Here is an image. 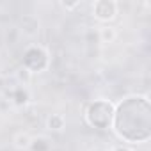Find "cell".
I'll return each mask as SVG.
<instances>
[{
	"label": "cell",
	"instance_id": "cell-9",
	"mask_svg": "<svg viewBox=\"0 0 151 151\" xmlns=\"http://www.w3.org/2000/svg\"><path fill=\"white\" fill-rule=\"evenodd\" d=\"M30 137H29V133H18L16 137H14V146L18 147V149H29V146H30Z\"/></svg>",
	"mask_w": 151,
	"mask_h": 151
},
{
	"label": "cell",
	"instance_id": "cell-7",
	"mask_svg": "<svg viewBox=\"0 0 151 151\" xmlns=\"http://www.w3.org/2000/svg\"><path fill=\"white\" fill-rule=\"evenodd\" d=\"M64 116L62 114H52L48 119H46V128L50 132H60L64 128Z\"/></svg>",
	"mask_w": 151,
	"mask_h": 151
},
{
	"label": "cell",
	"instance_id": "cell-10",
	"mask_svg": "<svg viewBox=\"0 0 151 151\" xmlns=\"http://www.w3.org/2000/svg\"><path fill=\"white\" fill-rule=\"evenodd\" d=\"M16 77H18V82H22V86H25V84H29V82H30V77H32V73L22 66V68L18 69V73H16Z\"/></svg>",
	"mask_w": 151,
	"mask_h": 151
},
{
	"label": "cell",
	"instance_id": "cell-2",
	"mask_svg": "<svg viewBox=\"0 0 151 151\" xmlns=\"http://www.w3.org/2000/svg\"><path fill=\"white\" fill-rule=\"evenodd\" d=\"M114 110L116 107L109 100H94L86 110V121L98 130H109L112 126Z\"/></svg>",
	"mask_w": 151,
	"mask_h": 151
},
{
	"label": "cell",
	"instance_id": "cell-14",
	"mask_svg": "<svg viewBox=\"0 0 151 151\" xmlns=\"http://www.w3.org/2000/svg\"><path fill=\"white\" fill-rule=\"evenodd\" d=\"M93 151H101V149H93Z\"/></svg>",
	"mask_w": 151,
	"mask_h": 151
},
{
	"label": "cell",
	"instance_id": "cell-1",
	"mask_svg": "<svg viewBox=\"0 0 151 151\" xmlns=\"http://www.w3.org/2000/svg\"><path fill=\"white\" fill-rule=\"evenodd\" d=\"M116 135L128 144H140L151 137V107L147 96L124 98L114 110Z\"/></svg>",
	"mask_w": 151,
	"mask_h": 151
},
{
	"label": "cell",
	"instance_id": "cell-3",
	"mask_svg": "<svg viewBox=\"0 0 151 151\" xmlns=\"http://www.w3.org/2000/svg\"><path fill=\"white\" fill-rule=\"evenodd\" d=\"M22 66L29 69L30 73H39L48 68V53L41 46H29L23 53Z\"/></svg>",
	"mask_w": 151,
	"mask_h": 151
},
{
	"label": "cell",
	"instance_id": "cell-12",
	"mask_svg": "<svg viewBox=\"0 0 151 151\" xmlns=\"http://www.w3.org/2000/svg\"><path fill=\"white\" fill-rule=\"evenodd\" d=\"M6 91H7V82L2 75H0V93H6Z\"/></svg>",
	"mask_w": 151,
	"mask_h": 151
},
{
	"label": "cell",
	"instance_id": "cell-6",
	"mask_svg": "<svg viewBox=\"0 0 151 151\" xmlns=\"http://www.w3.org/2000/svg\"><path fill=\"white\" fill-rule=\"evenodd\" d=\"M50 149H52V142L46 137H34L29 146V151H50Z\"/></svg>",
	"mask_w": 151,
	"mask_h": 151
},
{
	"label": "cell",
	"instance_id": "cell-4",
	"mask_svg": "<svg viewBox=\"0 0 151 151\" xmlns=\"http://www.w3.org/2000/svg\"><path fill=\"white\" fill-rule=\"evenodd\" d=\"M117 14V2L114 0H96L93 4V16L98 22H112Z\"/></svg>",
	"mask_w": 151,
	"mask_h": 151
},
{
	"label": "cell",
	"instance_id": "cell-11",
	"mask_svg": "<svg viewBox=\"0 0 151 151\" xmlns=\"http://www.w3.org/2000/svg\"><path fill=\"white\" fill-rule=\"evenodd\" d=\"M60 6H62L64 9H75V7H78V6H80V2H71V4H68V2H62Z\"/></svg>",
	"mask_w": 151,
	"mask_h": 151
},
{
	"label": "cell",
	"instance_id": "cell-13",
	"mask_svg": "<svg viewBox=\"0 0 151 151\" xmlns=\"http://www.w3.org/2000/svg\"><path fill=\"white\" fill-rule=\"evenodd\" d=\"M112 151H132V149H128V147H123V146H119V147H114Z\"/></svg>",
	"mask_w": 151,
	"mask_h": 151
},
{
	"label": "cell",
	"instance_id": "cell-5",
	"mask_svg": "<svg viewBox=\"0 0 151 151\" xmlns=\"http://www.w3.org/2000/svg\"><path fill=\"white\" fill-rule=\"evenodd\" d=\"M6 96H7V101L14 103L16 107H25L30 100V94H29V89L25 86H14L11 87L9 91H6Z\"/></svg>",
	"mask_w": 151,
	"mask_h": 151
},
{
	"label": "cell",
	"instance_id": "cell-8",
	"mask_svg": "<svg viewBox=\"0 0 151 151\" xmlns=\"http://www.w3.org/2000/svg\"><path fill=\"white\" fill-rule=\"evenodd\" d=\"M98 36H100V39L103 41V43H112L114 39H116V30L112 29V27H109V25H103L101 29H100V32H98Z\"/></svg>",
	"mask_w": 151,
	"mask_h": 151
}]
</instances>
